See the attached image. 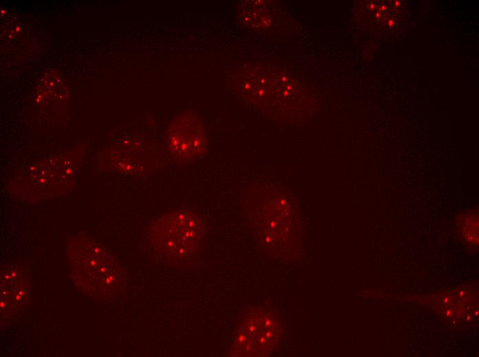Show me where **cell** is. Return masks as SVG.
<instances>
[{
	"instance_id": "cell-3",
	"label": "cell",
	"mask_w": 479,
	"mask_h": 357,
	"mask_svg": "<svg viewBox=\"0 0 479 357\" xmlns=\"http://www.w3.org/2000/svg\"><path fill=\"white\" fill-rule=\"evenodd\" d=\"M478 209H471L456 217V228L460 238L469 250H478Z\"/></svg>"
},
{
	"instance_id": "cell-2",
	"label": "cell",
	"mask_w": 479,
	"mask_h": 357,
	"mask_svg": "<svg viewBox=\"0 0 479 357\" xmlns=\"http://www.w3.org/2000/svg\"><path fill=\"white\" fill-rule=\"evenodd\" d=\"M167 145L171 153L182 161L203 154L206 134L200 118L192 112L176 116L168 128Z\"/></svg>"
},
{
	"instance_id": "cell-1",
	"label": "cell",
	"mask_w": 479,
	"mask_h": 357,
	"mask_svg": "<svg viewBox=\"0 0 479 357\" xmlns=\"http://www.w3.org/2000/svg\"><path fill=\"white\" fill-rule=\"evenodd\" d=\"M153 251L164 262L178 265L189 261L201 248L204 227L201 217L178 209L158 218L149 233Z\"/></svg>"
}]
</instances>
